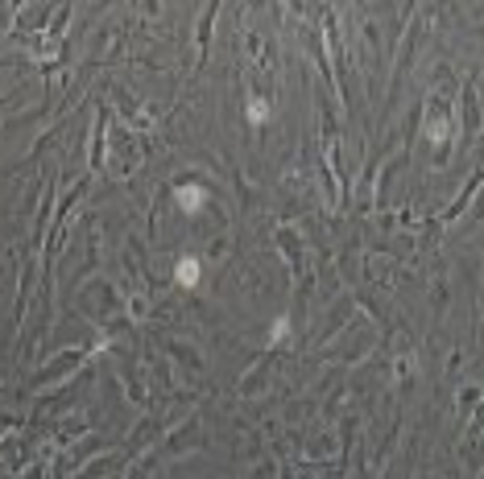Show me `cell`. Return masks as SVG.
<instances>
[{"label": "cell", "mask_w": 484, "mask_h": 479, "mask_svg": "<svg viewBox=\"0 0 484 479\" xmlns=\"http://www.w3.org/2000/svg\"><path fill=\"white\" fill-rule=\"evenodd\" d=\"M174 277H178V285H186V289L199 285V261H195V256H182L178 269H174Z\"/></svg>", "instance_id": "cell-1"}, {"label": "cell", "mask_w": 484, "mask_h": 479, "mask_svg": "<svg viewBox=\"0 0 484 479\" xmlns=\"http://www.w3.org/2000/svg\"><path fill=\"white\" fill-rule=\"evenodd\" d=\"M174 198H178V207H186V211H195V207H203V186H178L174 190Z\"/></svg>", "instance_id": "cell-2"}, {"label": "cell", "mask_w": 484, "mask_h": 479, "mask_svg": "<svg viewBox=\"0 0 484 479\" xmlns=\"http://www.w3.org/2000/svg\"><path fill=\"white\" fill-rule=\"evenodd\" d=\"M265 116H269V108H265L261 99H249V120H253V124H261Z\"/></svg>", "instance_id": "cell-3"}, {"label": "cell", "mask_w": 484, "mask_h": 479, "mask_svg": "<svg viewBox=\"0 0 484 479\" xmlns=\"http://www.w3.org/2000/svg\"><path fill=\"white\" fill-rule=\"evenodd\" d=\"M427 132H431V136H435V141H443V136H447V124H443V120H435V124H431V128H427Z\"/></svg>", "instance_id": "cell-4"}]
</instances>
